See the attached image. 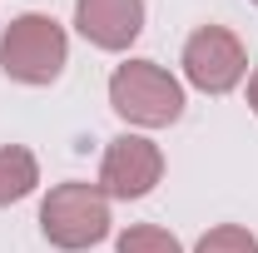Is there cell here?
<instances>
[{"label":"cell","mask_w":258,"mask_h":253,"mask_svg":"<svg viewBox=\"0 0 258 253\" xmlns=\"http://www.w3.org/2000/svg\"><path fill=\"white\" fill-rule=\"evenodd\" d=\"M64 60L70 40L50 15H15L0 35V70L20 85H55Z\"/></svg>","instance_id":"3957f363"},{"label":"cell","mask_w":258,"mask_h":253,"mask_svg":"<svg viewBox=\"0 0 258 253\" xmlns=\"http://www.w3.org/2000/svg\"><path fill=\"white\" fill-rule=\"evenodd\" d=\"M164 174V154L154 139L144 134H119L109 139L104 149V164H99V189L109 199H144V194L159 184Z\"/></svg>","instance_id":"5b68a950"},{"label":"cell","mask_w":258,"mask_h":253,"mask_svg":"<svg viewBox=\"0 0 258 253\" xmlns=\"http://www.w3.org/2000/svg\"><path fill=\"white\" fill-rule=\"evenodd\" d=\"M253 5H258V0H253Z\"/></svg>","instance_id":"8fae6325"},{"label":"cell","mask_w":258,"mask_h":253,"mask_svg":"<svg viewBox=\"0 0 258 253\" xmlns=\"http://www.w3.org/2000/svg\"><path fill=\"white\" fill-rule=\"evenodd\" d=\"M40 233L64 253L95 248L99 238H109V194L99 184H55L40 204Z\"/></svg>","instance_id":"6da1fadb"},{"label":"cell","mask_w":258,"mask_h":253,"mask_svg":"<svg viewBox=\"0 0 258 253\" xmlns=\"http://www.w3.org/2000/svg\"><path fill=\"white\" fill-rule=\"evenodd\" d=\"M119 253H184L179 238L169 228H154V223H134L119 233Z\"/></svg>","instance_id":"ba28073f"},{"label":"cell","mask_w":258,"mask_h":253,"mask_svg":"<svg viewBox=\"0 0 258 253\" xmlns=\"http://www.w3.org/2000/svg\"><path fill=\"white\" fill-rule=\"evenodd\" d=\"M109 104L129 124L164 129L184 114V85L169 70H159L154 60H129L109 75Z\"/></svg>","instance_id":"7a4b0ae2"},{"label":"cell","mask_w":258,"mask_h":253,"mask_svg":"<svg viewBox=\"0 0 258 253\" xmlns=\"http://www.w3.org/2000/svg\"><path fill=\"white\" fill-rule=\"evenodd\" d=\"M243 70H248V50H243V40L224 25H204V30L189 35V45H184V75H189L194 90H204V95H228L238 80H243Z\"/></svg>","instance_id":"277c9868"},{"label":"cell","mask_w":258,"mask_h":253,"mask_svg":"<svg viewBox=\"0 0 258 253\" xmlns=\"http://www.w3.org/2000/svg\"><path fill=\"white\" fill-rule=\"evenodd\" d=\"M248 109H253V114H258V75H253V80H248Z\"/></svg>","instance_id":"30bf717a"},{"label":"cell","mask_w":258,"mask_h":253,"mask_svg":"<svg viewBox=\"0 0 258 253\" xmlns=\"http://www.w3.org/2000/svg\"><path fill=\"white\" fill-rule=\"evenodd\" d=\"M194 253H258V238L248 228H238V223H219V228H209L199 238Z\"/></svg>","instance_id":"9c48e42d"},{"label":"cell","mask_w":258,"mask_h":253,"mask_svg":"<svg viewBox=\"0 0 258 253\" xmlns=\"http://www.w3.org/2000/svg\"><path fill=\"white\" fill-rule=\"evenodd\" d=\"M35 184H40L35 154L20 149V144H5V149H0V209H5V204H20Z\"/></svg>","instance_id":"52a82bcc"},{"label":"cell","mask_w":258,"mask_h":253,"mask_svg":"<svg viewBox=\"0 0 258 253\" xmlns=\"http://www.w3.org/2000/svg\"><path fill=\"white\" fill-rule=\"evenodd\" d=\"M75 25L99 50H129L144 30V0H75Z\"/></svg>","instance_id":"8992f818"}]
</instances>
